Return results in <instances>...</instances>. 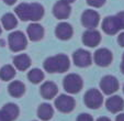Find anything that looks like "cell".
<instances>
[{
    "label": "cell",
    "mask_w": 124,
    "mask_h": 121,
    "mask_svg": "<svg viewBox=\"0 0 124 121\" xmlns=\"http://www.w3.org/2000/svg\"><path fill=\"white\" fill-rule=\"evenodd\" d=\"M101 42V34L96 29H88L82 34V43L88 47H96Z\"/></svg>",
    "instance_id": "cell-11"
},
{
    "label": "cell",
    "mask_w": 124,
    "mask_h": 121,
    "mask_svg": "<svg viewBox=\"0 0 124 121\" xmlns=\"http://www.w3.org/2000/svg\"><path fill=\"white\" fill-rule=\"evenodd\" d=\"M115 121H124V113H119L116 116V118H115Z\"/></svg>",
    "instance_id": "cell-30"
},
{
    "label": "cell",
    "mask_w": 124,
    "mask_h": 121,
    "mask_svg": "<svg viewBox=\"0 0 124 121\" xmlns=\"http://www.w3.org/2000/svg\"><path fill=\"white\" fill-rule=\"evenodd\" d=\"M14 76H16V68H14V66L7 64V65L2 66L0 68V78L3 82H10V80H12L14 78Z\"/></svg>",
    "instance_id": "cell-23"
},
{
    "label": "cell",
    "mask_w": 124,
    "mask_h": 121,
    "mask_svg": "<svg viewBox=\"0 0 124 121\" xmlns=\"http://www.w3.org/2000/svg\"><path fill=\"white\" fill-rule=\"evenodd\" d=\"M92 60L96 63V65L100 66V67H108L113 60V54L109 49L105 47H101V49L96 50L93 53Z\"/></svg>",
    "instance_id": "cell-8"
},
{
    "label": "cell",
    "mask_w": 124,
    "mask_h": 121,
    "mask_svg": "<svg viewBox=\"0 0 124 121\" xmlns=\"http://www.w3.org/2000/svg\"><path fill=\"white\" fill-rule=\"evenodd\" d=\"M40 94L44 99L52 100L54 99L56 97V95L58 94V87L54 82L47 80V82H44L42 84V86L40 88Z\"/></svg>",
    "instance_id": "cell-16"
},
{
    "label": "cell",
    "mask_w": 124,
    "mask_h": 121,
    "mask_svg": "<svg viewBox=\"0 0 124 121\" xmlns=\"http://www.w3.org/2000/svg\"><path fill=\"white\" fill-rule=\"evenodd\" d=\"M1 110H2L3 113H5L6 116L10 119V121L16 120V119H18V117H19V114H20L19 107H18V105H16V104H13V103L6 104V105L2 107V109H1Z\"/></svg>",
    "instance_id": "cell-22"
},
{
    "label": "cell",
    "mask_w": 124,
    "mask_h": 121,
    "mask_svg": "<svg viewBox=\"0 0 124 121\" xmlns=\"http://www.w3.org/2000/svg\"><path fill=\"white\" fill-rule=\"evenodd\" d=\"M121 30L120 23L115 16L105 17L102 21V31L109 35H114Z\"/></svg>",
    "instance_id": "cell-13"
},
{
    "label": "cell",
    "mask_w": 124,
    "mask_h": 121,
    "mask_svg": "<svg viewBox=\"0 0 124 121\" xmlns=\"http://www.w3.org/2000/svg\"><path fill=\"white\" fill-rule=\"evenodd\" d=\"M62 1H64V2H67V3H69V5H71V3L75 2L76 0H62Z\"/></svg>",
    "instance_id": "cell-34"
},
{
    "label": "cell",
    "mask_w": 124,
    "mask_h": 121,
    "mask_svg": "<svg viewBox=\"0 0 124 121\" xmlns=\"http://www.w3.org/2000/svg\"><path fill=\"white\" fill-rule=\"evenodd\" d=\"M1 32H2V30H1V26H0V35H1Z\"/></svg>",
    "instance_id": "cell-35"
},
{
    "label": "cell",
    "mask_w": 124,
    "mask_h": 121,
    "mask_svg": "<svg viewBox=\"0 0 124 121\" xmlns=\"http://www.w3.org/2000/svg\"><path fill=\"white\" fill-rule=\"evenodd\" d=\"M0 121H10V119L3 113L2 110H0Z\"/></svg>",
    "instance_id": "cell-29"
},
{
    "label": "cell",
    "mask_w": 124,
    "mask_h": 121,
    "mask_svg": "<svg viewBox=\"0 0 124 121\" xmlns=\"http://www.w3.org/2000/svg\"><path fill=\"white\" fill-rule=\"evenodd\" d=\"M120 68H121L122 74L124 75V53H123V56H122V62H121V65H120Z\"/></svg>",
    "instance_id": "cell-32"
},
{
    "label": "cell",
    "mask_w": 124,
    "mask_h": 121,
    "mask_svg": "<svg viewBox=\"0 0 124 121\" xmlns=\"http://www.w3.org/2000/svg\"><path fill=\"white\" fill-rule=\"evenodd\" d=\"M14 13L21 21L39 22L44 17L45 10L41 3L21 2L14 8Z\"/></svg>",
    "instance_id": "cell-1"
},
{
    "label": "cell",
    "mask_w": 124,
    "mask_h": 121,
    "mask_svg": "<svg viewBox=\"0 0 124 121\" xmlns=\"http://www.w3.org/2000/svg\"><path fill=\"white\" fill-rule=\"evenodd\" d=\"M44 72L40 68H32L30 72H28V79L32 84H40L44 80Z\"/></svg>",
    "instance_id": "cell-24"
},
{
    "label": "cell",
    "mask_w": 124,
    "mask_h": 121,
    "mask_svg": "<svg viewBox=\"0 0 124 121\" xmlns=\"http://www.w3.org/2000/svg\"><path fill=\"white\" fill-rule=\"evenodd\" d=\"M105 107L111 113H120L124 109V100L120 96L111 95L105 101Z\"/></svg>",
    "instance_id": "cell-17"
},
{
    "label": "cell",
    "mask_w": 124,
    "mask_h": 121,
    "mask_svg": "<svg viewBox=\"0 0 124 121\" xmlns=\"http://www.w3.org/2000/svg\"><path fill=\"white\" fill-rule=\"evenodd\" d=\"M31 57L28 55V54H18L13 57V65H14V68L18 70H21V72H24L29 67L31 66Z\"/></svg>",
    "instance_id": "cell-18"
},
{
    "label": "cell",
    "mask_w": 124,
    "mask_h": 121,
    "mask_svg": "<svg viewBox=\"0 0 124 121\" xmlns=\"http://www.w3.org/2000/svg\"><path fill=\"white\" fill-rule=\"evenodd\" d=\"M80 21L87 30L88 29H96L98 26L99 22H100V14L98 11L92 9L85 10L81 14Z\"/></svg>",
    "instance_id": "cell-9"
},
{
    "label": "cell",
    "mask_w": 124,
    "mask_h": 121,
    "mask_svg": "<svg viewBox=\"0 0 124 121\" xmlns=\"http://www.w3.org/2000/svg\"><path fill=\"white\" fill-rule=\"evenodd\" d=\"M45 72L49 74L54 73H66L70 67V60L66 54H57L49 56L43 63Z\"/></svg>",
    "instance_id": "cell-2"
},
{
    "label": "cell",
    "mask_w": 124,
    "mask_h": 121,
    "mask_svg": "<svg viewBox=\"0 0 124 121\" xmlns=\"http://www.w3.org/2000/svg\"><path fill=\"white\" fill-rule=\"evenodd\" d=\"M86 1L92 8H101L107 2V0H86Z\"/></svg>",
    "instance_id": "cell-25"
},
{
    "label": "cell",
    "mask_w": 124,
    "mask_h": 121,
    "mask_svg": "<svg viewBox=\"0 0 124 121\" xmlns=\"http://www.w3.org/2000/svg\"><path fill=\"white\" fill-rule=\"evenodd\" d=\"M8 93L14 98H21L25 94V85L20 80H12L8 86Z\"/></svg>",
    "instance_id": "cell-19"
},
{
    "label": "cell",
    "mask_w": 124,
    "mask_h": 121,
    "mask_svg": "<svg viewBox=\"0 0 124 121\" xmlns=\"http://www.w3.org/2000/svg\"><path fill=\"white\" fill-rule=\"evenodd\" d=\"M9 49L14 53H19L28 46V39L22 31H13L8 36Z\"/></svg>",
    "instance_id": "cell-4"
},
{
    "label": "cell",
    "mask_w": 124,
    "mask_h": 121,
    "mask_svg": "<svg viewBox=\"0 0 124 121\" xmlns=\"http://www.w3.org/2000/svg\"><path fill=\"white\" fill-rule=\"evenodd\" d=\"M63 87L67 94L76 95L84 87V80H82L80 75L76 74V73H70V74L66 75L64 78Z\"/></svg>",
    "instance_id": "cell-3"
},
{
    "label": "cell",
    "mask_w": 124,
    "mask_h": 121,
    "mask_svg": "<svg viewBox=\"0 0 124 121\" xmlns=\"http://www.w3.org/2000/svg\"><path fill=\"white\" fill-rule=\"evenodd\" d=\"M97 121H111V119L108 117H100V118L97 119Z\"/></svg>",
    "instance_id": "cell-33"
},
{
    "label": "cell",
    "mask_w": 124,
    "mask_h": 121,
    "mask_svg": "<svg viewBox=\"0 0 124 121\" xmlns=\"http://www.w3.org/2000/svg\"><path fill=\"white\" fill-rule=\"evenodd\" d=\"M73 34H74L73 26L68 23V22L62 21L56 26L55 35H56L57 39L62 40V41H68L69 39H71Z\"/></svg>",
    "instance_id": "cell-15"
},
{
    "label": "cell",
    "mask_w": 124,
    "mask_h": 121,
    "mask_svg": "<svg viewBox=\"0 0 124 121\" xmlns=\"http://www.w3.org/2000/svg\"><path fill=\"white\" fill-rule=\"evenodd\" d=\"M119 80L116 77L112 76V75H105L100 80L101 93H103L104 95H113L119 90Z\"/></svg>",
    "instance_id": "cell-7"
},
{
    "label": "cell",
    "mask_w": 124,
    "mask_h": 121,
    "mask_svg": "<svg viewBox=\"0 0 124 121\" xmlns=\"http://www.w3.org/2000/svg\"><path fill=\"white\" fill-rule=\"evenodd\" d=\"M70 13H71V7H70L69 3L64 2L62 0L57 1L56 3L53 7V14L56 19L58 20H66V19L69 18Z\"/></svg>",
    "instance_id": "cell-12"
},
{
    "label": "cell",
    "mask_w": 124,
    "mask_h": 121,
    "mask_svg": "<svg viewBox=\"0 0 124 121\" xmlns=\"http://www.w3.org/2000/svg\"><path fill=\"white\" fill-rule=\"evenodd\" d=\"M33 121H36V120H33Z\"/></svg>",
    "instance_id": "cell-37"
},
{
    "label": "cell",
    "mask_w": 124,
    "mask_h": 121,
    "mask_svg": "<svg viewBox=\"0 0 124 121\" xmlns=\"http://www.w3.org/2000/svg\"><path fill=\"white\" fill-rule=\"evenodd\" d=\"M84 103L89 109H99L103 104V95L99 89L91 88L87 90L84 96Z\"/></svg>",
    "instance_id": "cell-5"
},
{
    "label": "cell",
    "mask_w": 124,
    "mask_h": 121,
    "mask_svg": "<svg viewBox=\"0 0 124 121\" xmlns=\"http://www.w3.org/2000/svg\"><path fill=\"white\" fill-rule=\"evenodd\" d=\"M55 107L58 111L63 113H69L76 107V100L69 95H59L57 98H55Z\"/></svg>",
    "instance_id": "cell-6"
},
{
    "label": "cell",
    "mask_w": 124,
    "mask_h": 121,
    "mask_svg": "<svg viewBox=\"0 0 124 121\" xmlns=\"http://www.w3.org/2000/svg\"><path fill=\"white\" fill-rule=\"evenodd\" d=\"M1 23H2V26L7 31H11L13 29H16V26H18V18H16V14L8 12V13H5L2 16Z\"/></svg>",
    "instance_id": "cell-21"
},
{
    "label": "cell",
    "mask_w": 124,
    "mask_h": 121,
    "mask_svg": "<svg viewBox=\"0 0 124 121\" xmlns=\"http://www.w3.org/2000/svg\"><path fill=\"white\" fill-rule=\"evenodd\" d=\"M3 2H5L6 5H8V6H12V5H14V3L16 2V0H3Z\"/></svg>",
    "instance_id": "cell-31"
},
{
    "label": "cell",
    "mask_w": 124,
    "mask_h": 121,
    "mask_svg": "<svg viewBox=\"0 0 124 121\" xmlns=\"http://www.w3.org/2000/svg\"><path fill=\"white\" fill-rule=\"evenodd\" d=\"M115 17L117 18V21H119V23H120L121 30H124V11H121V12H119V13H116Z\"/></svg>",
    "instance_id": "cell-27"
},
{
    "label": "cell",
    "mask_w": 124,
    "mask_h": 121,
    "mask_svg": "<svg viewBox=\"0 0 124 121\" xmlns=\"http://www.w3.org/2000/svg\"><path fill=\"white\" fill-rule=\"evenodd\" d=\"M117 43L120 44V46L124 47V32L119 34V36H117Z\"/></svg>",
    "instance_id": "cell-28"
},
{
    "label": "cell",
    "mask_w": 124,
    "mask_h": 121,
    "mask_svg": "<svg viewBox=\"0 0 124 121\" xmlns=\"http://www.w3.org/2000/svg\"><path fill=\"white\" fill-rule=\"evenodd\" d=\"M54 116V109L51 104L43 103L38 108V117L42 121H48Z\"/></svg>",
    "instance_id": "cell-20"
},
{
    "label": "cell",
    "mask_w": 124,
    "mask_h": 121,
    "mask_svg": "<svg viewBox=\"0 0 124 121\" xmlns=\"http://www.w3.org/2000/svg\"><path fill=\"white\" fill-rule=\"evenodd\" d=\"M123 93H124V86H123Z\"/></svg>",
    "instance_id": "cell-36"
},
{
    "label": "cell",
    "mask_w": 124,
    "mask_h": 121,
    "mask_svg": "<svg viewBox=\"0 0 124 121\" xmlns=\"http://www.w3.org/2000/svg\"><path fill=\"white\" fill-rule=\"evenodd\" d=\"M26 33H28V37L30 41L39 42L44 37L45 30L42 24L38 23V22H32L29 24L28 29H26Z\"/></svg>",
    "instance_id": "cell-14"
},
{
    "label": "cell",
    "mask_w": 124,
    "mask_h": 121,
    "mask_svg": "<svg viewBox=\"0 0 124 121\" xmlns=\"http://www.w3.org/2000/svg\"><path fill=\"white\" fill-rule=\"evenodd\" d=\"M76 121H93V118H92L91 114L86 113V112H82V113L78 114Z\"/></svg>",
    "instance_id": "cell-26"
},
{
    "label": "cell",
    "mask_w": 124,
    "mask_h": 121,
    "mask_svg": "<svg viewBox=\"0 0 124 121\" xmlns=\"http://www.w3.org/2000/svg\"><path fill=\"white\" fill-rule=\"evenodd\" d=\"M73 62L77 67H88L92 63L91 53L85 49H78L73 54Z\"/></svg>",
    "instance_id": "cell-10"
}]
</instances>
